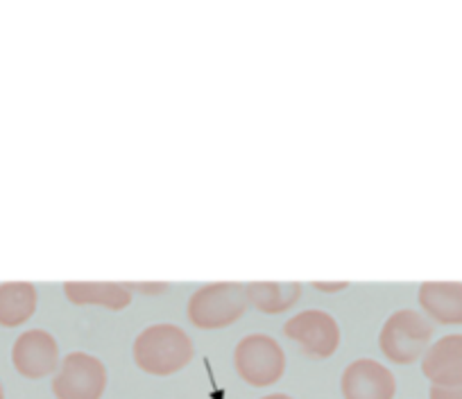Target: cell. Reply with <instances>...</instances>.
I'll return each mask as SVG.
<instances>
[{"mask_svg":"<svg viewBox=\"0 0 462 399\" xmlns=\"http://www.w3.org/2000/svg\"><path fill=\"white\" fill-rule=\"evenodd\" d=\"M134 363L154 376H171L193 361V340L177 325H152L134 340Z\"/></svg>","mask_w":462,"mask_h":399,"instance_id":"6da1fadb","label":"cell"},{"mask_svg":"<svg viewBox=\"0 0 462 399\" xmlns=\"http://www.w3.org/2000/svg\"><path fill=\"white\" fill-rule=\"evenodd\" d=\"M247 304L250 300L243 283H207L190 295L189 320L198 329H225L245 316Z\"/></svg>","mask_w":462,"mask_h":399,"instance_id":"7a4b0ae2","label":"cell"},{"mask_svg":"<svg viewBox=\"0 0 462 399\" xmlns=\"http://www.w3.org/2000/svg\"><path fill=\"white\" fill-rule=\"evenodd\" d=\"M433 339V325L412 309H402L394 311L385 320L379 334V348L388 361L397 366H411L420 361L430 348Z\"/></svg>","mask_w":462,"mask_h":399,"instance_id":"3957f363","label":"cell"},{"mask_svg":"<svg viewBox=\"0 0 462 399\" xmlns=\"http://www.w3.org/2000/svg\"><path fill=\"white\" fill-rule=\"evenodd\" d=\"M234 366L238 376L254 388L274 385L286 372V354L282 345L268 334H250L234 349Z\"/></svg>","mask_w":462,"mask_h":399,"instance_id":"277c9868","label":"cell"},{"mask_svg":"<svg viewBox=\"0 0 462 399\" xmlns=\"http://www.w3.org/2000/svg\"><path fill=\"white\" fill-rule=\"evenodd\" d=\"M106 390V367L87 352H70L61 358L52 379L57 399H102Z\"/></svg>","mask_w":462,"mask_h":399,"instance_id":"5b68a950","label":"cell"},{"mask_svg":"<svg viewBox=\"0 0 462 399\" xmlns=\"http://www.w3.org/2000/svg\"><path fill=\"white\" fill-rule=\"evenodd\" d=\"M283 336L301 348L310 358H328L340 348V327L336 318L319 309H309L283 325Z\"/></svg>","mask_w":462,"mask_h":399,"instance_id":"8992f818","label":"cell"},{"mask_svg":"<svg viewBox=\"0 0 462 399\" xmlns=\"http://www.w3.org/2000/svg\"><path fill=\"white\" fill-rule=\"evenodd\" d=\"M14 370L25 379H43L60 367V345L43 329H28L12 348Z\"/></svg>","mask_w":462,"mask_h":399,"instance_id":"52a82bcc","label":"cell"},{"mask_svg":"<svg viewBox=\"0 0 462 399\" xmlns=\"http://www.w3.org/2000/svg\"><path fill=\"white\" fill-rule=\"evenodd\" d=\"M340 388L345 399H394L397 379L374 358H358L345 367Z\"/></svg>","mask_w":462,"mask_h":399,"instance_id":"ba28073f","label":"cell"},{"mask_svg":"<svg viewBox=\"0 0 462 399\" xmlns=\"http://www.w3.org/2000/svg\"><path fill=\"white\" fill-rule=\"evenodd\" d=\"M421 372L433 385H462V334H448L435 340L421 357Z\"/></svg>","mask_w":462,"mask_h":399,"instance_id":"9c48e42d","label":"cell"},{"mask_svg":"<svg viewBox=\"0 0 462 399\" xmlns=\"http://www.w3.org/2000/svg\"><path fill=\"white\" fill-rule=\"evenodd\" d=\"M421 309L439 325H462V283L426 282L417 292Z\"/></svg>","mask_w":462,"mask_h":399,"instance_id":"30bf717a","label":"cell"},{"mask_svg":"<svg viewBox=\"0 0 462 399\" xmlns=\"http://www.w3.org/2000/svg\"><path fill=\"white\" fill-rule=\"evenodd\" d=\"M64 292L69 302L78 307L96 304V307L123 311L132 304V291L121 283H97V282H69L64 283Z\"/></svg>","mask_w":462,"mask_h":399,"instance_id":"8fae6325","label":"cell"},{"mask_svg":"<svg viewBox=\"0 0 462 399\" xmlns=\"http://www.w3.org/2000/svg\"><path fill=\"white\" fill-rule=\"evenodd\" d=\"M37 288L28 282L0 283V327L14 329L25 325L37 311Z\"/></svg>","mask_w":462,"mask_h":399,"instance_id":"7c38bea8","label":"cell"},{"mask_svg":"<svg viewBox=\"0 0 462 399\" xmlns=\"http://www.w3.org/2000/svg\"><path fill=\"white\" fill-rule=\"evenodd\" d=\"M247 300L254 304L259 311L268 313V316H277V313L288 311L295 307L301 297V283H277V282H256L245 286Z\"/></svg>","mask_w":462,"mask_h":399,"instance_id":"4fadbf2b","label":"cell"},{"mask_svg":"<svg viewBox=\"0 0 462 399\" xmlns=\"http://www.w3.org/2000/svg\"><path fill=\"white\" fill-rule=\"evenodd\" d=\"M430 399H462V385L456 388H442V385H430Z\"/></svg>","mask_w":462,"mask_h":399,"instance_id":"5bb4252c","label":"cell"},{"mask_svg":"<svg viewBox=\"0 0 462 399\" xmlns=\"http://www.w3.org/2000/svg\"><path fill=\"white\" fill-rule=\"evenodd\" d=\"M132 291V288H136V291H141V292H162V291H166V283H154V286H148V283H130V286H127Z\"/></svg>","mask_w":462,"mask_h":399,"instance_id":"9a60e30c","label":"cell"},{"mask_svg":"<svg viewBox=\"0 0 462 399\" xmlns=\"http://www.w3.org/2000/svg\"><path fill=\"white\" fill-rule=\"evenodd\" d=\"M313 286L318 288V291L333 292V291H342V288H346V283H345V282H340V283H322V282H315Z\"/></svg>","mask_w":462,"mask_h":399,"instance_id":"2e32d148","label":"cell"},{"mask_svg":"<svg viewBox=\"0 0 462 399\" xmlns=\"http://www.w3.org/2000/svg\"><path fill=\"white\" fill-rule=\"evenodd\" d=\"M261 399H295V397H291V394H283V393H274V394H268V397H261Z\"/></svg>","mask_w":462,"mask_h":399,"instance_id":"e0dca14e","label":"cell"},{"mask_svg":"<svg viewBox=\"0 0 462 399\" xmlns=\"http://www.w3.org/2000/svg\"><path fill=\"white\" fill-rule=\"evenodd\" d=\"M0 399H5V390H3V384H0Z\"/></svg>","mask_w":462,"mask_h":399,"instance_id":"ac0fdd59","label":"cell"}]
</instances>
